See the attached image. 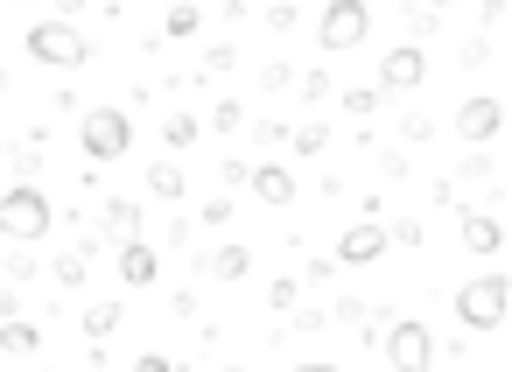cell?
<instances>
[{"label": "cell", "mask_w": 512, "mask_h": 372, "mask_svg": "<svg viewBox=\"0 0 512 372\" xmlns=\"http://www.w3.org/2000/svg\"><path fill=\"white\" fill-rule=\"evenodd\" d=\"M50 225H57V204L22 176V183H8L0 190V239H15V246H36V239H50Z\"/></svg>", "instance_id": "1"}, {"label": "cell", "mask_w": 512, "mask_h": 372, "mask_svg": "<svg viewBox=\"0 0 512 372\" xmlns=\"http://www.w3.org/2000/svg\"><path fill=\"white\" fill-rule=\"evenodd\" d=\"M22 43H29V57H36V64H50V71H78V64H92V43H85V36H78V22H64V15L36 22Z\"/></svg>", "instance_id": "2"}, {"label": "cell", "mask_w": 512, "mask_h": 372, "mask_svg": "<svg viewBox=\"0 0 512 372\" xmlns=\"http://www.w3.org/2000/svg\"><path fill=\"white\" fill-rule=\"evenodd\" d=\"M505 302H512V281L491 267V274H477V281L456 288V323H470V330H498V323H505Z\"/></svg>", "instance_id": "3"}, {"label": "cell", "mask_w": 512, "mask_h": 372, "mask_svg": "<svg viewBox=\"0 0 512 372\" xmlns=\"http://www.w3.org/2000/svg\"><path fill=\"white\" fill-rule=\"evenodd\" d=\"M78 148H85L92 162H120V155L134 148V120H127L120 106H92V113L78 120Z\"/></svg>", "instance_id": "4"}, {"label": "cell", "mask_w": 512, "mask_h": 372, "mask_svg": "<svg viewBox=\"0 0 512 372\" xmlns=\"http://www.w3.org/2000/svg\"><path fill=\"white\" fill-rule=\"evenodd\" d=\"M372 36V8L365 0H330V8L316 15V43H323V57H344V50H358Z\"/></svg>", "instance_id": "5"}, {"label": "cell", "mask_w": 512, "mask_h": 372, "mask_svg": "<svg viewBox=\"0 0 512 372\" xmlns=\"http://www.w3.org/2000/svg\"><path fill=\"white\" fill-rule=\"evenodd\" d=\"M379 323H386L379 351H386V365H393V372H421V365H435L428 323H414V316H379Z\"/></svg>", "instance_id": "6"}, {"label": "cell", "mask_w": 512, "mask_h": 372, "mask_svg": "<svg viewBox=\"0 0 512 372\" xmlns=\"http://www.w3.org/2000/svg\"><path fill=\"white\" fill-rule=\"evenodd\" d=\"M421 78H428V57H421V43H393V50L379 57V92L407 99V92H421Z\"/></svg>", "instance_id": "7"}, {"label": "cell", "mask_w": 512, "mask_h": 372, "mask_svg": "<svg viewBox=\"0 0 512 372\" xmlns=\"http://www.w3.org/2000/svg\"><path fill=\"white\" fill-rule=\"evenodd\" d=\"M246 183H253V197H260L267 211H288V204H295V176H288V162H260V169H246Z\"/></svg>", "instance_id": "8"}, {"label": "cell", "mask_w": 512, "mask_h": 372, "mask_svg": "<svg viewBox=\"0 0 512 372\" xmlns=\"http://www.w3.org/2000/svg\"><path fill=\"white\" fill-rule=\"evenodd\" d=\"M386 246H393V239H386V225H351V232L337 239V267H372Z\"/></svg>", "instance_id": "9"}, {"label": "cell", "mask_w": 512, "mask_h": 372, "mask_svg": "<svg viewBox=\"0 0 512 372\" xmlns=\"http://www.w3.org/2000/svg\"><path fill=\"white\" fill-rule=\"evenodd\" d=\"M498 127H505V106H498V99H463V106H456V134H463V141H491Z\"/></svg>", "instance_id": "10"}, {"label": "cell", "mask_w": 512, "mask_h": 372, "mask_svg": "<svg viewBox=\"0 0 512 372\" xmlns=\"http://www.w3.org/2000/svg\"><path fill=\"white\" fill-rule=\"evenodd\" d=\"M99 211H106V218H99V239H106V246L141 239V204H134V197H106Z\"/></svg>", "instance_id": "11"}, {"label": "cell", "mask_w": 512, "mask_h": 372, "mask_svg": "<svg viewBox=\"0 0 512 372\" xmlns=\"http://www.w3.org/2000/svg\"><path fill=\"white\" fill-rule=\"evenodd\" d=\"M155 274H162L155 246H141V239H120V281H127V288H155Z\"/></svg>", "instance_id": "12"}, {"label": "cell", "mask_w": 512, "mask_h": 372, "mask_svg": "<svg viewBox=\"0 0 512 372\" xmlns=\"http://www.w3.org/2000/svg\"><path fill=\"white\" fill-rule=\"evenodd\" d=\"M498 239H505V232H498V218H484V211H470V218H463V246H470L477 260H491V253H498Z\"/></svg>", "instance_id": "13"}, {"label": "cell", "mask_w": 512, "mask_h": 372, "mask_svg": "<svg viewBox=\"0 0 512 372\" xmlns=\"http://www.w3.org/2000/svg\"><path fill=\"white\" fill-rule=\"evenodd\" d=\"M246 267H253V253H246V246H218V253L204 260V274H211V281H246Z\"/></svg>", "instance_id": "14"}, {"label": "cell", "mask_w": 512, "mask_h": 372, "mask_svg": "<svg viewBox=\"0 0 512 372\" xmlns=\"http://www.w3.org/2000/svg\"><path fill=\"white\" fill-rule=\"evenodd\" d=\"M148 190H155V197H169V204H176V197H183V190H190V176H183V162H148Z\"/></svg>", "instance_id": "15"}, {"label": "cell", "mask_w": 512, "mask_h": 372, "mask_svg": "<svg viewBox=\"0 0 512 372\" xmlns=\"http://www.w3.org/2000/svg\"><path fill=\"white\" fill-rule=\"evenodd\" d=\"M120 323H127V309H120V302H92V309H85V337H92V344H106Z\"/></svg>", "instance_id": "16"}, {"label": "cell", "mask_w": 512, "mask_h": 372, "mask_svg": "<svg viewBox=\"0 0 512 372\" xmlns=\"http://www.w3.org/2000/svg\"><path fill=\"white\" fill-rule=\"evenodd\" d=\"M197 29H204V15L190 8V0H169V22H162V36H169V43H190Z\"/></svg>", "instance_id": "17"}, {"label": "cell", "mask_w": 512, "mask_h": 372, "mask_svg": "<svg viewBox=\"0 0 512 372\" xmlns=\"http://www.w3.org/2000/svg\"><path fill=\"white\" fill-rule=\"evenodd\" d=\"M197 134H204V127H197L190 113H169V120H162V148H169V155H183V148H197Z\"/></svg>", "instance_id": "18"}, {"label": "cell", "mask_w": 512, "mask_h": 372, "mask_svg": "<svg viewBox=\"0 0 512 372\" xmlns=\"http://www.w3.org/2000/svg\"><path fill=\"white\" fill-rule=\"evenodd\" d=\"M36 344H43V330H36V323H15V316L0 323V351H15V358H29Z\"/></svg>", "instance_id": "19"}, {"label": "cell", "mask_w": 512, "mask_h": 372, "mask_svg": "<svg viewBox=\"0 0 512 372\" xmlns=\"http://www.w3.org/2000/svg\"><path fill=\"white\" fill-rule=\"evenodd\" d=\"M295 92H302L309 106H323V99H337V85H330V71H295Z\"/></svg>", "instance_id": "20"}, {"label": "cell", "mask_w": 512, "mask_h": 372, "mask_svg": "<svg viewBox=\"0 0 512 372\" xmlns=\"http://www.w3.org/2000/svg\"><path fill=\"white\" fill-rule=\"evenodd\" d=\"M379 99H386L379 85H351V92H344V113H351V120H372V113H379Z\"/></svg>", "instance_id": "21"}, {"label": "cell", "mask_w": 512, "mask_h": 372, "mask_svg": "<svg viewBox=\"0 0 512 372\" xmlns=\"http://www.w3.org/2000/svg\"><path fill=\"white\" fill-rule=\"evenodd\" d=\"M323 148H330V127L323 120H302L295 127V155H323Z\"/></svg>", "instance_id": "22"}, {"label": "cell", "mask_w": 512, "mask_h": 372, "mask_svg": "<svg viewBox=\"0 0 512 372\" xmlns=\"http://www.w3.org/2000/svg\"><path fill=\"white\" fill-rule=\"evenodd\" d=\"M211 127H218V134L246 127V106H239V99H218V106H211Z\"/></svg>", "instance_id": "23"}, {"label": "cell", "mask_w": 512, "mask_h": 372, "mask_svg": "<svg viewBox=\"0 0 512 372\" xmlns=\"http://www.w3.org/2000/svg\"><path fill=\"white\" fill-rule=\"evenodd\" d=\"M50 274H57L64 288H78V281H85V246H78V253H64V260H50Z\"/></svg>", "instance_id": "24"}, {"label": "cell", "mask_w": 512, "mask_h": 372, "mask_svg": "<svg viewBox=\"0 0 512 372\" xmlns=\"http://www.w3.org/2000/svg\"><path fill=\"white\" fill-rule=\"evenodd\" d=\"M267 302H274V309H281V316H288V309H295V302H302V281H295V274H281V281H274V288H267Z\"/></svg>", "instance_id": "25"}, {"label": "cell", "mask_w": 512, "mask_h": 372, "mask_svg": "<svg viewBox=\"0 0 512 372\" xmlns=\"http://www.w3.org/2000/svg\"><path fill=\"white\" fill-rule=\"evenodd\" d=\"M239 64V43H218V50H204V78H218V71H232Z\"/></svg>", "instance_id": "26"}, {"label": "cell", "mask_w": 512, "mask_h": 372, "mask_svg": "<svg viewBox=\"0 0 512 372\" xmlns=\"http://www.w3.org/2000/svg\"><path fill=\"white\" fill-rule=\"evenodd\" d=\"M260 22H267V29H274V36H288V29H295V0H274V8H267V15H260Z\"/></svg>", "instance_id": "27"}, {"label": "cell", "mask_w": 512, "mask_h": 372, "mask_svg": "<svg viewBox=\"0 0 512 372\" xmlns=\"http://www.w3.org/2000/svg\"><path fill=\"white\" fill-rule=\"evenodd\" d=\"M288 85H295L288 64H267V71H260V92H288Z\"/></svg>", "instance_id": "28"}, {"label": "cell", "mask_w": 512, "mask_h": 372, "mask_svg": "<svg viewBox=\"0 0 512 372\" xmlns=\"http://www.w3.org/2000/svg\"><path fill=\"white\" fill-rule=\"evenodd\" d=\"M246 169H253V162H239V155H225V162H218V183H225V190H239V183H246Z\"/></svg>", "instance_id": "29"}, {"label": "cell", "mask_w": 512, "mask_h": 372, "mask_svg": "<svg viewBox=\"0 0 512 372\" xmlns=\"http://www.w3.org/2000/svg\"><path fill=\"white\" fill-rule=\"evenodd\" d=\"M400 134H407V141H428V134H435V120H428V113H407V120H400Z\"/></svg>", "instance_id": "30"}, {"label": "cell", "mask_w": 512, "mask_h": 372, "mask_svg": "<svg viewBox=\"0 0 512 372\" xmlns=\"http://www.w3.org/2000/svg\"><path fill=\"white\" fill-rule=\"evenodd\" d=\"M197 218H204V225H232V197H211Z\"/></svg>", "instance_id": "31"}, {"label": "cell", "mask_w": 512, "mask_h": 372, "mask_svg": "<svg viewBox=\"0 0 512 372\" xmlns=\"http://www.w3.org/2000/svg\"><path fill=\"white\" fill-rule=\"evenodd\" d=\"M386 239H400V246H421V218H400V225H386Z\"/></svg>", "instance_id": "32"}, {"label": "cell", "mask_w": 512, "mask_h": 372, "mask_svg": "<svg viewBox=\"0 0 512 372\" xmlns=\"http://www.w3.org/2000/svg\"><path fill=\"white\" fill-rule=\"evenodd\" d=\"M57 15H64V22H78V15H85V0H57Z\"/></svg>", "instance_id": "33"}, {"label": "cell", "mask_w": 512, "mask_h": 372, "mask_svg": "<svg viewBox=\"0 0 512 372\" xmlns=\"http://www.w3.org/2000/svg\"><path fill=\"white\" fill-rule=\"evenodd\" d=\"M428 8H435V15H442V8H456V0H428Z\"/></svg>", "instance_id": "34"}, {"label": "cell", "mask_w": 512, "mask_h": 372, "mask_svg": "<svg viewBox=\"0 0 512 372\" xmlns=\"http://www.w3.org/2000/svg\"><path fill=\"white\" fill-rule=\"evenodd\" d=\"M0 99H8V71H0Z\"/></svg>", "instance_id": "35"}]
</instances>
